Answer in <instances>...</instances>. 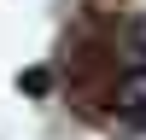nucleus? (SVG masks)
I'll return each mask as SVG.
<instances>
[{"instance_id":"f257e3e1","label":"nucleus","mask_w":146,"mask_h":140,"mask_svg":"<svg viewBox=\"0 0 146 140\" xmlns=\"http://www.w3.org/2000/svg\"><path fill=\"white\" fill-rule=\"evenodd\" d=\"M117 117L135 123V128H146V58H135L123 70V82H117Z\"/></svg>"}]
</instances>
